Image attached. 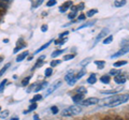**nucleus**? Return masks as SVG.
Wrapping results in <instances>:
<instances>
[{"mask_svg": "<svg viewBox=\"0 0 129 120\" xmlns=\"http://www.w3.org/2000/svg\"><path fill=\"white\" fill-rule=\"evenodd\" d=\"M43 3V0H39V1H36V2H32V8H37L39 6H41Z\"/></svg>", "mask_w": 129, "mask_h": 120, "instance_id": "obj_38", "label": "nucleus"}, {"mask_svg": "<svg viewBox=\"0 0 129 120\" xmlns=\"http://www.w3.org/2000/svg\"><path fill=\"white\" fill-rule=\"evenodd\" d=\"M32 87H36V84H32V85L29 87V88H28V89H27V92L28 93H29V92H31V91L32 90H34V88H32Z\"/></svg>", "mask_w": 129, "mask_h": 120, "instance_id": "obj_50", "label": "nucleus"}, {"mask_svg": "<svg viewBox=\"0 0 129 120\" xmlns=\"http://www.w3.org/2000/svg\"><path fill=\"white\" fill-rule=\"evenodd\" d=\"M63 49H58V50H55V51H53V53H52V57H53V58H56V57H58V56H60V55H61L62 53H63Z\"/></svg>", "mask_w": 129, "mask_h": 120, "instance_id": "obj_23", "label": "nucleus"}, {"mask_svg": "<svg viewBox=\"0 0 129 120\" xmlns=\"http://www.w3.org/2000/svg\"><path fill=\"white\" fill-rule=\"evenodd\" d=\"M84 6H85V5H84V3L82 2V3H80V5H78V6H75V9H76V12H78V11H80V10H82L83 9V8H84Z\"/></svg>", "mask_w": 129, "mask_h": 120, "instance_id": "obj_46", "label": "nucleus"}, {"mask_svg": "<svg viewBox=\"0 0 129 120\" xmlns=\"http://www.w3.org/2000/svg\"><path fill=\"white\" fill-rule=\"evenodd\" d=\"M85 19H86V16H85V14H80L79 15V17H78V19H76V21L75 22H81V21H85Z\"/></svg>", "mask_w": 129, "mask_h": 120, "instance_id": "obj_39", "label": "nucleus"}, {"mask_svg": "<svg viewBox=\"0 0 129 120\" xmlns=\"http://www.w3.org/2000/svg\"><path fill=\"white\" fill-rule=\"evenodd\" d=\"M68 108L70 109L72 116L79 115L80 113H82V107H81L80 105H72V106H70V107H68Z\"/></svg>", "mask_w": 129, "mask_h": 120, "instance_id": "obj_6", "label": "nucleus"}, {"mask_svg": "<svg viewBox=\"0 0 129 120\" xmlns=\"http://www.w3.org/2000/svg\"><path fill=\"white\" fill-rule=\"evenodd\" d=\"M114 81L116 84H125L127 82V75L125 74H118L117 76L114 77Z\"/></svg>", "mask_w": 129, "mask_h": 120, "instance_id": "obj_8", "label": "nucleus"}, {"mask_svg": "<svg viewBox=\"0 0 129 120\" xmlns=\"http://www.w3.org/2000/svg\"><path fill=\"white\" fill-rule=\"evenodd\" d=\"M97 82V76H96V74H90V76H89V78L87 79V83L88 84H90V85H94V84Z\"/></svg>", "mask_w": 129, "mask_h": 120, "instance_id": "obj_16", "label": "nucleus"}, {"mask_svg": "<svg viewBox=\"0 0 129 120\" xmlns=\"http://www.w3.org/2000/svg\"><path fill=\"white\" fill-rule=\"evenodd\" d=\"M52 74H53V69H52V68H47L45 70V76L48 77V76H51Z\"/></svg>", "mask_w": 129, "mask_h": 120, "instance_id": "obj_34", "label": "nucleus"}, {"mask_svg": "<svg viewBox=\"0 0 129 120\" xmlns=\"http://www.w3.org/2000/svg\"><path fill=\"white\" fill-rule=\"evenodd\" d=\"M48 85V84H47V82H43V83H41V84H40V85L38 86V87H36L35 88V91H36V92H39V91L40 90H42V89H44V88H45L46 86Z\"/></svg>", "mask_w": 129, "mask_h": 120, "instance_id": "obj_15", "label": "nucleus"}, {"mask_svg": "<svg viewBox=\"0 0 129 120\" xmlns=\"http://www.w3.org/2000/svg\"><path fill=\"white\" fill-rule=\"evenodd\" d=\"M74 57H75V54H70V55H66V56H64V57H63V60H66V61H67V60L73 59Z\"/></svg>", "mask_w": 129, "mask_h": 120, "instance_id": "obj_36", "label": "nucleus"}, {"mask_svg": "<svg viewBox=\"0 0 129 120\" xmlns=\"http://www.w3.org/2000/svg\"><path fill=\"white\" fill-rule=\"evenodd\" d=\"M67 42V39L63 38V39H58V40H55V44L56 45H62Z\"/></svg>", "mask_w": 129, "mask_h": 120, "instance_id": "obj_29", "label": "nucleus"}, {"mask_svg": "<svg viewBox=\"0 0 129 120\" xmlns=\"http://www.w3.org/2000/svg\"><path fill=\"white\" fill-rule=\"evenodd\" d=\"M109 32H110L109 28H103V29L99 32V34L96 37L95 41H94V44H92V46H91V47H95V46L97 45V44H98L100 41H101V40H103L104 38H107L108 35H109Z\"/></svg>", "mask_w": 129, "mask_h": 120, "instance_id": "obj_2", "label": "nucleus"}, {"mask_svg": "<svg viewBox=\"0 0 129 120\" xmlns=\"http://www.w3.org/2000/svg\"><path fill=\"white\" fill-rule=\"evenodd\" d=\"M28 54H29V51H23L22 54H19L17 57H16V62H21V61H23L24 59H26L27 57H28Z\"/></svg>", "mask_w": 129, "mask_h": 120, "instance_id": "obj_11", "label": "nucleus"}, {"mask_svg": "<svg viewBox=\"0 0 129 120\" xmlns=\"http://www.w3.org/2000/svg\"><path fill=\"white\" fill-rule=\"evenodd\" d=\"M76 91H78V92L80 93V94H85L86 92H87V90H86V88L85 87H83V86H81V87H79L78 89H76Z\"/></svg>", "mask_w": 129, "mask_h": 120, "instance_id": "obj_27", "label": "nucleus"}, {"mask_svg": "<svg viewBox=\"0 0 129 120\" xmlns=\"http://www.w3.org/2000/svg\"><path fill=\"white\" fill-rule=\"evenodd\" d=\"M8 116H9V111L5 110V111H2V113L0 114V118H7Z\"/></svg>", "mask_w": 129, "mask_h": 120, "instance_id": "obj_42", "label": "nucleus"}, {"mask_svg": "<svg viewBox=\"0 0 129 120\" xmlns=\"http://www.w3.org/2000/svg\"><path fill=\"white\" fill-rule=\"evenodd\" d=\"M128 94H118V95H114L113 100L108 104V107H116L120 105V104H124L128 102Z\"/></svg>", "mask_w": 129, "mask_h": 120, "instance_id": "obj_1", "label": "nucleus"}, {"mask_svg": "<svg viewBox=\"0 0 129 120\" xmlns=\"http://www.w3.org/2000/svg\"><path fill=\"white\" fill-rule=\"evenodd\" d=\"M47 29H48L47 25H43V26L41 27V31H42V32H46V31H47Z\"/></svg>", "mask_w": 129, "mask_h": 120, "instance_id": "obj_49", "label": "nucleus"}, {"mask_svg": "<svg viewBox=\"0 0 129 120\" xmlns=\"http://www.w3.org/2000/svg\"><path fill=\"white\" fill-rule=\"evenodd\" d=\"M55 5H56V0H50V1H47V3H46L47 7H53Z\"/></svg>", "mask_w": 129, "mask_h": 120, "instance_id": "obj_45", "label": "nucleus"}, {"mask_svg": "<svg viewBox=\"0 0 129 120\" xmlns=\"http://www.w3.org/2000/svg\"><path fill=\"white\" fill-rule=\"evenodd\" d=\"M51 111H52V113H53L54 115H56V114L58 113V107H57V106H52V107H51Z\"/></svg>", "mask_w": 129, "mask_h": 120, "instance_id": "obj_43", "label": "nucleus"}, {"mask_svg": "<svg viewBox=\"0 0 129 120\" xmlns=\"http://www.w3.org/2000/svg\"><path fill=\"white\" fill-rule=\"evenodd\" d=\"M112 41H113V35H108L107 38L103 39V44L104 45H108V44H110Z\"/></svg>", "mask_w": 129, "mask_h": 120, "instance_id": "obj_22", "label": "nucleus"}, {"mask_svg": "<svg viewBox=\"0 0 129 120\" xmlns=\"http://www.w3.org/2000/svg\"><path fill=\"white\" fill-rule=\"evenodd\" d=\"M30 78H31V76H27V77H25L22 81V86H24V87H26L28 84H29V82H30Z\"/></svg>", "mask_w": 129, "mask_h": 120, "instance_id": "obj_30", "label": "nucleus"}, {"mask_svg": "<svg viewBox=\"0 0 129 120\" xmlns=\"http://www.w3.org/2000/svg\"><path fill=\"white\" fill-rule=\"evenodd\" d=\"M98 102H99L98 98H88V99L83 100V101H82V105H84V106L96 105V104H98Z\"/></svg>", "mask_w": 129, "mask_h": 120, "instance_id": "obj_3", "label": "nucleus"}, {"mask_svg": "<svg viewBox=\"0 0 129 120\" xmlns=\"http://www.w3.org/2000/svg\"><path fill=\"white\" fill-rule=\"evenodd\" d=\"M95 23H96V21H92V22H88V23H86V24H84V25H81L79 28H76L75 30H81V29H84V28H87V27H90V26H92V25H95Z\"/></svg>", "mask_w": 129, "mask_h": 120, "instance_id": "obj_14", "label": "nucleus"}, {"mask_svg": "<svg viewBox=\"0 0 129 120\" xmlns=\"http://www.w3.org/2000/svg\"><path fill=\"white\" fill-rule=\"evenodd\" d=\"M43 66V61H41V60H38V62L36 63V66L34 67V69H36V68H38V67H41Z\"/></svg>", "mask_w": 129, "mask_h": 120, "instance_id": "obj_48", "label": "nucleus"}, {"mask_svg": "<svg viewBox=\"0 0 129 120\" xmlns=\"http://www.w3.org/2000/svg\"><path fill=\"white\" fill-rule=\"evenodd\" d=\"M114 120H125V119H123L122 117H119V116H116V117H115V119Z\"/></svg>", "mask_w": 129, "mask_h": 120, "instance_id": "obj_52", "label": "nucleus"}, {"mask_svg": "<svg viewBox=\"0 0 129 120\" xmlns=\"http://www.w3.org/2000/svg\"><path fill=\"white\" fill-rule=\"evenodd\" d=\"M0 111H1V107H0Z\"/></svg>", "mask_w": 129, "mask_h": 120, "instance_id": "obj_57", "label": "nucleus"}, {"mask_svg": "<svg viewBox=\"0 0 129 120\" xmlns=\"http://www.w3.org/2000/svg\"><path fill=\"white\" fill-rule=\"evenodd\" d=\"M44 58H45V56H41V57H40V58H39L38 60H41V61H42V60H43Z\"/></svg>", "mask_w": 129, "mask_h": 120, "instance_id": "obj_54", "label": "nucleus"}, {"mask_svg": "<svg viewBox=\"0 0 129 120\" xmlns=\"http://www.w3.org/2000/svg\"><path fill=\"white\" fill-rule=\"evenodd\" d=\"M60 62H61V61H60V60H58V59L53 60V61L51 62V68H54V67H56V66H58Z\"/></svg>", "mask_w": 129, "mask_h": 120, "instance_id": "obj_35", "label": "nucleus"}, {"mask_svg": "<svg viewBox=\"0 0 129 120\" xmlns=\"http://www.w3.org/2000/svg\"><path fill=\"white\" fill-rule=\"evenodd\" d=\"M90 60H91L90 58H85V59H84L82 62L80 63V66H81V67H85V66H87L88 63H89V61H90Z\"/></svg>", "mask_w": 129, "mask_h": 120, "instance_id": "obj_32", "label": "nucleus"}, {"mask_svg": "<svg viewBox=\"0 0 129 120\" xmlns=\"http://www.w3.org/2000/svg\"><path fill=\"white\" fill-rule=\"evenodd\" d=\"M60 85H61V82H60V81H58L57 83H54L51 87H48V88H47V90H46V92H45V94H44V95H45V97H48V95L53 93L54 91L57 89V88H58Z\"/></svg>", "mask_w": 129, "mask_h": 120, "instance_id": "obj_4", "label": "nucleus"}, {"mask_svg": "<svg viewBox=\"0 0 129 120\" xmlns=\"http://www.w3.org/2000/svg\"><path fill=\"white\" fill-rule=\"evenodd\" d=\"M1 60H2V57H0V62H1Z\"/></svg>", "mask_w": 129, "mask_h": 120, "instance_id": "obj_56", "label": "nucleus"}, {"mask_svg": "<svg viewBox=\"0 0 129 120\" xmlns=\"http://www.w3.org/2000/svg\"><path fill=\"white\" fill-rule=\"evenodd\" d=\"M11 120H19L18 117H14V118H11Z\"/></svg>", "mask_w": 129, "mask_h": 120, "instance_id": "obj_55", "label": "nucleus"}, {"mask_svg": "<svg viewBox=\"0 0 129 120\" xmlns=\"http://www.w3.org/2000/svg\"><path fill=\"white\" fill-rule=\"evenodd\" d=\"M40 100H42V95L41 94H37V95H35V97L31 99V103H36V102L40 101Z\"/></svg>", "mask_w": 129, "mask_h": 120, "instance_id": "obj_31", "label": "nucleus"}, {"mask_svg": "<svg viewBox=\"0 0 129 120\" xmlns=\"http://www.w3.org/2000/svg\"><path fill=\"white\" fill-rule=\"evenodd\" d=\"M10 67H11V63H7V65H6L5 67H3V68H2V69H1V70H0V77H1V76H2V75H3V74H5V73H6V72H7V70H8V69H9V68H10Z\"/></svg>", "mask_w": 129, "mask_h": 120, "instance_id": "obj_21", "label": "nucleus"}, {"mask_svg": "<svg viewBox=\"0 0 129 120\" xmlns=\"http://www.w3.org/2000/svg\"><path fill=\"white\" fill-rule=\"evenodd\" d=\"M69 34V31H64V32H62V33H60L59 34V39H63L66 35H68Z\"/></svg>", "mask_w": 129, "mask_h": 120, "instance_id": "obj_47", "label": "nucleus"}, {"mask_svg": "<svg viewBox=\"0 0 129 120\" xmlns=\"http://www.w3.org/2000/svg\"><path fill=\"white\" fill-rule=\"evenodd\" d=\"M52 42H53V40H50V41H48L47 43H45V44H44V45H42L41 47H40V48H38L37 50H36V51H35V55H36V54H39V53H41V51H42V50H44V49H45V48H47V47H48V46H50V44H51Z\"/></svg>", "mask_w": 129, "mask_h": 120, "instance_id": "obj_13", "label": "nucleus"}, {"mask_svg": "<svg viewBox=\"0 0 129 120\" xmlns=\"http://www.w3.org/2000/svg\"><path fill=\"white\" fill-rule=\"evenodd\" d=\"M101 120H114V119H113V118H111V117H109V116H107V117L102 118Z\"/></svg>", "mask_w": 129, "mask_h": 120, "instance_id": "obj_51", "label": "nucleus"}, {"mask_svg": "<svg viewBox=\"0 0 129 120\" xmlns=\"http://www.w3.org/2000/svg\"><path fill=\"white\" fill-rule=\"evenodd\" d=\"M72 6H73V2L72 1H67V2H64L62 6H60L59 7V12L60 13H64L69 8H71Z\"/></svg>", "mask_w": 129, "mask_h": 120, "instance_id": "obj_9", "label": "nucleus"}, {"mask_svg": "<svg viewBox=\"0 0 129 120\" xmlns=\"http://www.w3.org/2000/svg\"><path fill=\"white\" fill-rule=\"evenodd\" d=\"M127 63H128V61H126V60H120V61L114 62V67H115V68H118V67H122V66L127 65Z\"/></svg>", "mask_w": 129, "mask_h": 120, "instance_id": "obj_20", "label": "nucleus"}, {"mask_svg": "<svg viewBox=\"0 0 129 120\" xmlns=\"http://www.w3.org/2000/svg\"><path fill=\"white\" fill-rule=\"evenodd\" d=\"M39 119H40V118H39L38 115H35V116H34V120H39Z\"/></svg>", "mask_w": 129, "mask_h": 120, "instance_id": "obj_53", "label": "nucleus"}, {"mask_svg": "<svg viewBox=\"0 0 129 120\" xmlns=\"http://www.w3.org/2000/svg\"><path fill=\"white\" fill-rule=\"evenodd\" d=\"M126 3H127L126 0H118V1H115L114 2V6L116 8H120V7H124Z\"/></svg>", "mask_w": 129, "mask_h": 120, "instance_id": "obj_17", "label": "nucleus"}, {"mask_svg": "<svg viewBox=\"0 0 129 120\" xmlns=\"http://www.w3.org/2000/svg\"><path fill=\"white\" fill-rule=\"evenodd\" d=\"M119 73H120L119 70H111L110 71V75H114V76H117Z\"/></svg>", "mask_w": 129, "mask_h": 120, "instance_id": "obj_40", "label": "nucleus"}, {"mask_svg": "<svg viewBox=\"0 0 129 120\" xmlns=\"http://www.w3.org/2000/svg\"><path fill=\"white\" fill-rule=\"evenodd\" d=\"M37 107H38V105H37V104H36V103H31L30 105H29V108H28V110H25V111H24V114H28V113H29V111L35 110L36 108H37Z\"/></svg>", "mask_w": 129, "mask_h": 120, "instance_id": "obj_19", "label": "nucleus"}, {"mask_svg": "<svg viewBox=\"0 0 129 120\" xmlns=\"http://www.w3.org/2000/svg\"><path fill=\"white\" fill-rule=\"evenodd\" d=\"M76 16V12H71V13L68 14V18L69 19H73Z\"/></svg>", "mask_w": 129, "mask_h": 120, "instance_id": "obj_44", "label": "nucleus"}, {"mask_svg": "<svg viewBox=\"0 0 129 120\" xmlns=\"http://www.w3.org/2000/svg\"><path fill=\"white\" fill-rule=\"evenodd\" d=\"M64 81H66L68 84H69L70 86H73L74 84L76 83V78H75V75L72 73V72H70V73H68L66 76H64Z\"/></svg>", "mask_w": 129, "mask_h": 120, "instance_id": "obj_5", "label": "nucleus"}, {"mask_svg": "<svg viewBox=\"0 0 129 120\" xmlns=\"http://www.w3.org/2000/svg\"><path fill=\"white\" fill-rule=\"evenodd\" d=\"M120 89H113V90H106V91H101L102 94H114L117 91H119Z\"/></svg>", "mask_w": 129, "mask_h": 120, "instance_id": "obj_24", "label": "nucleus"}, {"mask_svg": "<svg viewBox=\"0 0 129 120\" xmlns=\"http://www.w3.org/2000/svg\"><path fill=\"white\" fill-rule=\"evenodd\" d=\"M113 98H114V95L113 97H109V98H106V99H103V100H99V102H98V104L100 106H108V104L110 103L112 100H113Z\"/></svg>", "mask_w": 129, "mask_h": 120, "instance_id": "obj_10", "label": "nucleus"}, {"mask_svg": "<svg viewBox=\"0 0 129 120\" xmlns=\"http://www.w3.org/2000/svg\"><path fill=\"white\" fill-rule=\"evenodd\" d=\"M61 114H62L63 117H71V116H72V114H71V111H70V109H69V108L63 109Z\"/></svg>", "mask_w": 129, "mask_h": 120, "instance_id": "obj_28", "label": "nucleus"}, {"mask_svg": "<svg viewBox=\"0 0 129 120\" xmlns=\"http://www.w3.org/2000/svg\"><path fill=\"white\" fill-rule=\"evenodd\" d=\"M24 47H26V44H25V43H23V45H19V46L16 47V48L14 49V53H17L18 50H21L22 48H24Z\"/></svg>", "mask_w": 129, "mask_h": 120, "instance_id": "obj_41", "label": "nucleus"}, {"mask_svg": "<svg viewBox=\"0 0 129 120\" xmlns=\"http://www.w3.org/2000/svg\"><path fill=\"white\" fill-rule=\"evenodd\" d=\"M7 83H8V81L7 79H3V81L1 82V84H0V93L3 91V89H5V87H6V85H7Z\"/></svg>", "mask_w": 129, "mask_h": 120, "instance_id": "obj_33", "label": "nucleus"}, {"mask_svg": "<svg viewBox=\"0 0 129 120\" xmlns=\"http://www.w3.org/2000/svg\"><path fill=\"white\" fill-rule=\"evenodd\" d=\"M128 53V46H125V47H122L117 53H115V54H113L111 56V58H117V57H120V56H123L125 54H127Z\"/></svg>", "mask_w": 129, "mask_h": 120, "instance_id": "obj_7", "label": "nucleus"}, {"mask_svg": "<svg viewBox=\"0 0 129 120\" xmlns=\"http://www.w3.org/2000/svg\"><path fill=\"white\" fill-rule=\"evenodd\" d=\"M95 65L99 67V69H102L103 66H104V61H102V60H100V61H95Z\"/></svg>", "mask_w": 129, "mask_h": 120, "instance_id": "obj_37", "label": "nucleus"}, {"mask_svg": "<svg viewBox=\"0 0 129 120\" xmlns=\"http://www.w3.org/2000/svg\"><path fill=\"white\" fill-rule=\"evenodd\" d=\"M85 74H86V71H85V70H81V71L79 72V73L75 75V78H76V81H78V79H80V78H82V77H83V76H84V75H85Z\"/></svg>", "mask_w": 129, "mask_h": 120, "instance_id": "obj_25", "label": "nucleus"}, {"mask_svg": "<svg viewBox=\"0 0 129 120\" xmlns=\"http://www.w3.org/2000/svg\"><path fill=\"white\" fill-rule=\"evenodd\" d=\"M100 82L103 84H109L110 83V75H103L100 77Z\"/></svg>", "mask_w": 129, "mask_h": 120, "instance_id": "obj_18", "label": "nucleus"}, {"mask_svg": "<svg viewBox=\"0 0 129 120\" xmlns=\"http://www.w3.org/2000/svg\"><path fill=\"white\" fill-rule=\"evenodd\" d=\"M98 13V10H96V9H92V10H89L87 12V14L85 15V16H88V17H91V16H94L95 14Z\"/></svg>", "mask_w": 129, "mask_h": 120, "instance_id": "obj_26", "label": "nucleus"}, {"mask_svg": "<svg viewBox=\"0 0 129 120\" xmlns=\"http://www.w3.org/2000/svg\"><path fill=\"white\" fill-rule=\"evenodd\" d=\"M71 99H72V101H73V102H75V103H80V102H82L83 100H84V95L78 93V94L73 95V97H72Z\"/></svg>", "mask_w": 129, "mask_h": 120, "instance_id": "obj_12", "label": "nucleus"}]
</instances>
